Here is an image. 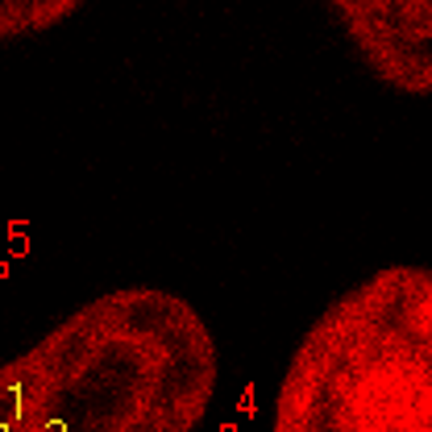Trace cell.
<instances>
[{
    "instance_id": "cell-1",
    "label": "cell",
    "mask_w": 432,
    "mask_h": 432,
    "mask_svg": "<svg viewBox=\"0 0 432 432\" xmlns=\"http://www.w3.org/2000/svg\"><path fill=\"white\" fill-rule=\"evenodd\" d=\"M216 341L175 291L88 299L25 353L0 362L13 432H195L216 395Z\"/></svg>"
},
{
    "instance_id": "cell-2",
    "label": "cell",
    "mask_w": 432,
    "mask_h": 432,
    "mask_svg": "<svg viewBox=\"0 0 432 432\" xmlns=\"http://www.w3.org/2000/svg\"><path fill=\"white\" fill-rule=\"evenodd\" d=\"M275 432H432V275L383 266L303 333Z\"/></svg>"
},
{
    "instance_id": "cell-3",
    "label": "cell",
    "mask_w": 432,
    "mask_h": 432,
    "mask_svg": "<svg viewBox=\"0 0 432 432\" xmlns=\"http://www.w3.org/2000/svg\"><path fill=\"white\" fill-rule=\"evenodd\" d=\"M329 13L345 25L349 46L374 79L403 96H428L432 8L424 0H336Z\"/></svg>"
},
{
    "instance_id": "cell-4",
    "label": "cell",
    "mask_w": 432,
    "mask_h": 432,
    "mask_svg": "<svg viewBox=\"0 0 432 432\" xmlns=\"http://www.w3.org/2000/svg\"><path fill=\"white\" fill-rule=\"evenodd\" d=\"M79 13V0H0V42L46 34L50 25Z\"/></svg>"
},
{
    "instance_id": "cell-5",
    "label": "cell",
    "mask_w": 432,
    "mask_h": 432,
    "mask_svg": "<svg viewBox=\"0 0 432 432\" xmlns=\"http://www.w3.org/2000/svg\"><path fill=\"white\" fill-rule=\"evenodd\" d=\"M13 420H17V391L0 383V432H13Z\"/></svg>"
}]
</instances>
